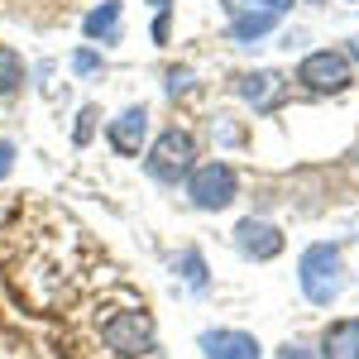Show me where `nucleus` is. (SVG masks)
Returning a JSON list of instances; mask_svg holds the SVG:
<instances>
[{
  "label": "nucleus",
  "instance_id": "f257e3e1",
  "mask_svg": "<svg viewBox=\"0 0 359 359\" xmlns=\"http://www.w3.org/2000/svg\"><path fill=\"white\" fill-rule=\"evenodd\" d=\"M297 283H302V297L311 306H331L345 292V254L331 240H316L302 249L297 259Z\"/></svg>",
  "mask_w": 359,
  "mask_h": 359
},
{
  "label": "nucleus",
  "instance_id": "f03ea898",
  "mask_svg": "<svg viewBox=\"0 0 359 359\" xmlns=\"http://www.w3.org/2000/svg\"><path fill=\"white\" fill-rule=\"evenodd\" d=\"M101 345L120 359H154L158 355V326L144 306H130V311H111L101 321Z\"/></svg>",
  "mask_w": 359,
  "mask_h": 359
},
{
  "label": "nucleus",
  "instance_id": "7ed1b4c3",
  "mask_svg": "<svg viewBox=\"0 0 359 359\" xmlns=\"http://www.w3.org/2000/svg\"><path fill=\"white\" fill-rule=\"evenodd\" d=\"M192 168H196V139H192V130L168 125L163 135L144 149V172H149L158 187H177V182H187Z\"/></svg>",
  "mask_w": 359,
  "mask_h": 359
},
{
  "label": "nucleus",
  "instance_id": "20e7f679",
  "mask_svg": "<svg viewBox=\"0 0 359 359\" xmlns=\"http://www.w3.org/2000/svg\"><path fill=\"white\" fill-rule=\"evenodd\" d=\"M182 187H187V201H192L196 211H225L240 196V172L225 158H211V163H196Z\"/></svg>",
  "mask_w": 359,
  "mask_h": 359
},
{
  "label": "nucleus",
  "instance_id": "39448f33",
  "mask_svg": "<svg viewBox=\"0 0 359 359\" xmlns=\"http://www.w3.org/2000/svg\"><path fill=\"white\" fill-rule=\"evenodd\" d=\"M297 82L316 96H331V91H345L355 82V62L340 53V48H316L297 62Z\"/></svg>",
  "mask_w": 359,
  "mask_h": 359
},
{
  "label": "nucleus",
  "instance_id": "423d86ee",
  "mask_svg": "<svg viewBox=\"0 0 359 359\" xmlns=\"http://www.w3.org/2000/svg\"><path fill=\"white\" fill-rule=\"evenodd\" d=\"M106 144L120 158H144V149H149V106H125L106 125Z\"/></svg>",
  "mask_w": 359,
  "mask_h": 359
},
{
  "label": "nucleus",
  "instance_id": "0eeeda50",
  "mask_svg": "<svg viewBox=\"0 0 359 359\" xmlns=\"http://www.w3.org/2000/svg\"><path fill=\"white\" fill-rule=\"evenodd\" d=\"M283 230H278L273 221H259V216H249V221L235 225V249L245 254V259H254V264H269V259H278L283 254Z\"/></svg>",
  "mask_w": 359,
  "mask_h": 359
},
{
  "label": "nucleus",
  "instance_id": "6e6552de",
  "mask_svg": "<svg viewBox=\"0 0 359 359\" xmlns=\"http://www.w3.org/2000/svg\"><path fill=\"white\" fill-rule=\"evenodd\" d=\"M201 355L206 359H264V345L254 340L249 331H235V326H216V331L196 335Z\"/></svg>",
  "mask_w": 359,
  "mask_h": 359
},
{
  "label": "nucleus",
  "instance_id": "1a4fd4ad",
  "mask_svg": "<svg viewBox=\"0 0 359 359\" xmlns=\"http://www.w3.org/2000/svg\"><path fill=\"white\" fill-rule=\"evenodd\" d=\"M235 91L245 96L254 111H273L278 101H283V91H287V82H283V72H273V67H259V72H245L235 82Z\"/></svg>",
  "mask_w": 359,
  "mask_h": 359
},
{
  "label": "nucleus",
  "instance_id": "9d476101",
  "mask_svg": "<svg viewBox=\"0 0 359 359\" xmlns=\"http://www.w3.org/2000/svg\"><path fill=\"white\" fill-rule=\"evenodd\" d=\"M120 20H125V5L120 0H101L82 15V34L91 43H120Z\"/></svg>",
  "mask_w": 359,
  "mask_h": 359
},
{
  "label": "nucleus",
  "instance_id": "9b49d317",
  "mask_svg": "<svg viewBox=\"0 0 359 359\" xmlns=\"http://www.w3.org/2000/svg\"><path fill=\"white\" fill-rule=\"evenodd\" d=\"M278 20H283V15L235 5V10H230V39H235V43H259V39H269V34L278 29Z\"/></svg>",
  "mask_w": 359,
  "mask_h": 359
},
{
  "label": "nucleus",
  "instance_id": "f8f14e48",
  "mask_svg": "<svg viewBox=\"0 0 359 359\" xmlns=\"http://www.w3.org/2000/svg\"><path fill=\"white\" fill-rule=\"evenodd\" d=\"M321 359H359V316L331 321L321 335Z\"/></svg>",
  "mask_w": 359,
  "mask_h": 359
},
{
  "label": "nucleus",
  "instance_id": "ddd939ff",
  "mask_svg": "<svg viewBox=\"0 0 359 359\" xmlns=\"http://www.w3.org/2000/svg\"><path fill=\"white\" fill-rule=\"evenodd\" d=\"M29 82V67H25V57L15 53L10 43H0V101H10V96H20Z\"/></svg>",
  "mask_w": 359,
  "mask_h": 359
},
{
  "label": "nucleus",
  "instance_id": "4468645a",
  "mask_svg": "<svg viewBox=\"0 0 359 359\" xmlns=\"http://www.w3.org/2000/svg\"><path fill=\"white\" fill-rule=\"evenodd\" d=\"M177 273H182V283H187L192 292H206V283H211V278H206V254H201V249H182V254H177Z\"/></svg>",
  "mask_w": 359,
  "mask_h": 359
},
{
  "label": "nucleus",
  "instance_id": "2eb2a0df",
  "mask_svg": "<svg viewBox=\"0 0 359 359\" xmlns=\"http://www.w3.org/2000/svg\"><path fill=\"white\" fill-rule=\"evenodd\" d=\"M96 120H101V106H82L77 111V125H72V144L86 149L91 139H96Z\"/></svg>",
  "mask_w": 359,
  "mask_h": 359
},
{
  "label": "nucleus",
  "instance_id": "dca6fc26",
  "mask_svg": "<svg viewBox=\"0 0 359 359\" xmlns=\"http://www.w3.org/2000/svg\"><path fill=\"white\" fill-rule=\"evenodd\" d=\"M72 72L77 77H96V72H106V57L96 53V48H77L72 53Z\"/></svg>",
  "mask_w": 359,
  "mask_h": 359
},
{
  "label": "nucleus",
  "instance_id": "f3484780",
  "mask_svg": "<svg viewBox=\"0 0 359 359\" xmlns=\"http://www.w3.org/2000/svg\"><path fill=\"white\" fill-rule=\"evenodd\" d=\"M192 67H168V77H163V91L168 96H172V101H177V96H187V91H192Z\"/></svg>",
  "mask_w": 359,
  "mask_h": 359
},
{
  "label": "nucleus",
  "instance_id": "a211bd4d",
  "mask_svg": "<svg viewBox=\"0 0 359 359\" xmlns=\"http://www.w3.org/2000/svg\"><path fill=\"white\" fill-rule=\"evenodd\" d=\"M273 359H321V355H316L311 345H302V340H287V345H283Z\"/></svg>",
  "mask_w": 359,
  "mask_h": 359
},
{
  "label": "nucleus",
  "instance_id": "6ab92c4d",
  "mask_svg": "<svg viewBox=\"0 0 359 359\" xmlns=\"http://www.w3.org/2000/svg\"><path fill=\"white\" fill-rule=\"evenodd\" d=\"M15 158H20V149H15L10 139H0V182H5V177L15 172Z\"/></svg>",
  "mask_w": 359,
  "mask_h": 359
},
{
  "label": "nucleus",
  "instance_id": "aec40b11",
  "mask_svg": "<svg viewBox=\"0 0 359 359\" xmlns=\"http://www.w3.org/2000/svg\"><path fill=\"white\" fill-rule=\"evenodd\" d=\"M249 10H269V15H287L292 0H249Z\"/></svg>",
  "mask_w": 359,
  "mask_h": 359
},
{
  "label": "nucleus",
  "instance_id": "412c9836",
  "mask_svg": "<svg viewBox=\"0 0 359 359\" xmlns=\"http://www.w3.org/2000/svg\"><path fill=\"white\" fill-rule=\"evenodd\" d=\"M168 34H172V20L168 15H154V43H168Z\"/></svg>",
  "mask_w": 359,
  "mask_h": 359
},
{
  "label": "nucleus",
  "instance_id": "4be33fe9",
  "mask_svg": "<svg viewBox=\"0 0 359 359\" xmlns=\"http://www.w3.org/2000/svg\"><path fill=\"white\" fill-rule=\"evenodd\" d=\"M144 5H154V15H168L172 10V0H144Z\"/></svg>",
  "mask_w": 359,
  "mask_h": 359
},
{
  "label": "nucleus",
  "instance_id": "5701e85b",
  "mask_svg": "<svg viewBox=\"0 0 359 359\" xmlns=\"http://www.w3.org/2000/svg\"><path fill=\"white\" fill-rule=\"evenodd\" d=\"M345 57H350V62H359V43H355V48H350V53H345Z\"/></svg>",
  "mask_w": 359,
  "mask_h": 359
},
{
  "label": "nucleus",
  "instance_id": "b1692460",
  "mask_svg": "<svg viewBox=\"0 0 359 359\" xmlns=\"http://www.w3.org/2000/svg\"><path fill=\"white\" fill-rule=\"evenodd\" d=\"M311 5H316V0H311Z\"/></svg>",
  "mask_w": 359,
  "mask_h": 359
}]
</instances>
